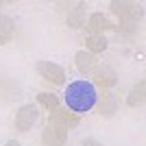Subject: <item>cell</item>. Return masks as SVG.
I'll return each mask as SVG.
<instances>
[{
	"mask_svg": "<svg viewBox=\"0 0 146 146\" xmlns=\"http://www.w3.org/2000/svg\"><path fill=\"white\" fill-rule=\"evenodd\" d=\"M37 103L42 105L44 109H48L50 113L59 109V98H57L55 94H50V92H39V94H37Z\"/></svg>",
	"mask_w": 146,
	"mask_h": 146,
	"instance_id": "5bb4252c",
	"label": "cell"
},
{
	"mask_svg": "<svg viewBox=\"0 0 146 146\" xmlns=\"http://www.w3.org/2000/svg\"><path fill=\"white\" fill-rule=\"evenodd\" d=\"M118 83V74L113 72V70H109V68H96L94 70V83L92 85H98L103 87L105 92L111 90V87Z\"/></svg>",
	"mask_w": 146,
	"mask_h": 146,
	"instance_id": "9c48e42d",
	"label": "cell"
},
{
	"mask_svg": "<svg viewBox=\"0 0 146 146\" xmlns=\"http://www.w3.org/2000/svg\"><path fill=\"white\" fill-rule=\"evenodd\" d=\"M2 146H22V144H20V142H15V140H9V142H5Z\"/></svg>",
	"mask_w": 146,
	"mask_h": 146,
	"instance_id": "2e32d148",
	"label": "cell"
},
{
	"mask_svg": "<svg viewBox=\"0 0 146 146\" xmlns=\"http://www.w3.org/2000/svg\"><path fill=\"white\" fill-rule=\"evenodd\" d=\"M74 66H76V70L81 74H90L98 68V59L92 52H87V50H79L74 55Z\"/></svg>",
	"mask_w": 146,
	"mask_h": 146,
	"instance_id": "ba28073f",
	"label": "cell"
},
{
	"mask_svg": "<svg viewBox=\"0 0 146 146\" xmlns=\"http://www.w3.org/2000/svg\"><path fill=\"white\" fill-rule=\"evenodd\" d=\"M81 122V118L76 113H68V109H57L52 113H48V124L55 129H61V131H70Z\"/></svg>",
	"mask_w": 146,
	"mask_h": 146,
	"instance_id": "277c9868",
	"label": "cell"
},
{
	"mask_svg": "<svg viewBox=\"0 0 146 146\" xmlns=\"http://www.w3.org/2000/svg\"><path fill=\"white\" fill-rule=\"evenodd\" d=\"M81 146H105V144H100V142L94 140V137H85V140L81 142Z\"/></svg>",
	"mask_w": 146,
	"mask_h": 146,
	"instance_id": "9a60e30c",
	"label": "cell"
},
{
	"mask_svg": "<svg viewBox=\"0 0 146 146\" xmlns=\"http://www.w3.org/2000/svg\"><path fill=\"white\" fill-rule=\"evenodd\" d=\"M35 70L44 81H48L52 85H63L66 83V70L55 61H37Z\"/></svg>",
	"mask_w": 146,
	"mask_h": 146,
	"instance_id": "3957f363",
	"label": "cell"
},
{
	"mask_svg": "<svg viewBox=\"0 0 146 146\" xmlns=\"http://www.w3.org/2000/svg\"><path fill=\"white\" fill-rule=\"evenodd\" d=\"M37 120H39V109H37L35 105H22V107L18 109V113H15L13 124H15V131L29 133L31 129L35 127Z\"/></svg>",
	"mask_w": 146,
	"mask_h": 146,
	"instance_id": "7a4b0ae2",
	"label": "cell"
},
{
	"mask_svg": "<svg viewBox=\"0 0 146 146\" xmlns=\"http://www.w3.org/2000/svg\"><path fill=\"white\" fill-rule=\"evenodd\" d=\"M120 107V100H118L116 94H111V92H105L103 98H100V107H98V113L103 118H111L113 113L118 111Z\"/></svg>",
	"mask_w": 146,
	"mask_h": 146,
	"instance_id": "30bf717a",
	"label": "cell"
},
{
	"mask_svg": "<svg viewBox=\"0 0 146 146\" xmlns=\"http://www.w3.org/2000/svg\"><path fill=\"white\" fill-rule=\"evenodd\" d=\"M85 13H87V2H72L70 9L66 11V24L70 29L85 26Z\"/></svg>",
	"mask_w": 146,
	"mask_h": 146,
	"instance_id": "5b68a950",
	"label": "cell"
},
{
	"mask_svg": "<svg viewBox=\"0 0 146 146\" xmlns=\"http://www.w3.org/2000/svg\"><path fill=\"white\" fill-rule=\"evenodd\" d=\"M2 5H5V2H2V0H0V9H2Z\"/></svg>",
	"mask_w": 146,
	"mask_h": 146,
	"instance_id": "e0dca14e",
	"label": "cell"
},
{
	"mask_svg": "<svg viewBox=\"0 0 146 146\" xmlns=\"http://www.w3.org/2000/svg\"><path fill=\"white\" fill-rule=\"evenodd\" d=\"M144 96H146V83L140 81V83H135L131 90H129V96H127V105L131 109H137L144 105Z\"/></svg>",
	"mask_w": 146,
	"mask_h": 146,
	"instance_id": "8fae6325",
	"label": "cell"
},
{
	"mask_svg": "<svg viewBox=\"0 0 146 146\" xmlns=\"http://www.w3.org/2000/svg\"><path fill=\"white\" fill-rule=\"evenodd\" d=\"M113 29L111 24V20L103 13H92L90 18H87V31H90V35H103L107 31Z\"/></svg>",
	"mask_w": 146,
	"mask_h": 146,
	"instance_id": "8992f818",
	"label": "cell"
},
{
	"mask_svg": "<svg viewBox=\"0 0 146 146\" xmlns=\"http://www.w3.org/2000/svg\"><path fill=\"white\" fill-rule=\"evenodd\" d=\"M68 142V131H61L46 124V129L42 131V144L44 146H66Z\"/></svg>",
	"mask_w": 146,
	"mask_h": 146,
	"instance_id": "52a82bcc",
	"label": "cell"
},
{
	"mask_svg": "<svg viewBox=\"0 0 146 146\" xmlns=\"http://www.w3.org/2000/svg\"><path fill=\"white\" fill-rule=\"evenodd\" d=\"M13 35H15V22L9 15L0 13V46L9 44L13 39Z\"/></svg>",
	"mask_w": 146,
	"mask_h": 146,
	"instance_id": "4fadbf2b",
	"label": "cell"
},
{
	"mask_svg": "<svg viewBox=\"0 0 146 146\" xmlns=\"http://www.w3.org/2000/svg\"><path fill=\"white\" fill-rule=\"evenodd\" d=\"M107 48H109V42H107L105 35H87L85 37V50L92 52L94 57L100 55V52H105Z\"/></svg>",
	"mask_w": 146,
	"mask_h": 146,
	"instance_id": "7c38bea8",
	"label": "cell"
},
{
	"mask_svg": "<svg viewBox=\"0 0 146 146\" xmlns=\"http://www.w3.org/2000/svg\"><path fill=\"white\" fill-rule=\"evenodd\" d=\"M63 100H66V107L72 109L74 113H87L90 109H94L98 94L90 81H74L66 87Z\"/></svg>",
	"mask_w": 146,
	"mask_h": 146,
	"instance_id": "6da1fadb",
	"label": "cell"
}]
</instances>
